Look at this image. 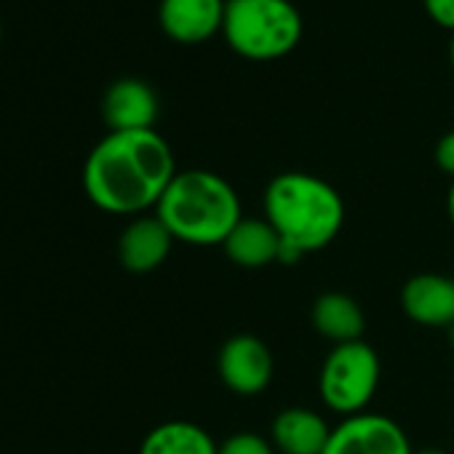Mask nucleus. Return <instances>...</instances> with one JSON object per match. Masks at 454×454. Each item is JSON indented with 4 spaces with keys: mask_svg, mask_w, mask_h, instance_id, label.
Masks as SVG:
<instances>
[{
    "mask_svg": "<svg viewBox=\"0 0 454 454\" xmlns=\"http://www.w3.org/2000/svg\"><path fill=\"white\" fill-rule=\"evenodd\" d=\"M214 435L190 419H168L155 425L139 443V454H216Z\"/></svg>",
    "mask_w": 454,
    "mask_h": 454,
    "instance_id": "nucleus-15",
    "label": "nucleus"
},
{
    "mask_svg": "<svg viewBox=\"0 0 454 454\" xmlns=\"http://www.w3.org/2000/svg\"><path fill=\"white\" fill-rule=\"evenodd\" d=\"M401 310L427 329L454 326V278L443 273H417L401 286Z\"/></svg>",
    "mask_w": 454,
    "mask_h": 454,
    "instance_id": "nucleus-8",
    "label": "nucleus"
},
{
    "mask_svg": "<svg viewBox=\"0 0 454 454\" xmlns=\"http://www.w3.org/2000/svg\"><path fill=\"white\" fill-rule=\"evenodd\" d=\"M446 216H449V222H451V227H454V179H451L449 192H446Z\"/></svg>",
    "mask_w": 454,
    "mask_h": 454,
    "instance_id": "nucleus-19",
    "label": "nucleus"
},
{
    "mask_svg": "<svg viewBox=\"0 0 454 454\" xmlns=\"http://www.w3.org/2000/svg\"><path fill=\"white\" fill-rule=\"evenodd\" d=\"M414 454H449V451H443L438 446H425V449H414Z\"/></svg>",
    "mask_w": 454,
    "mask_h": 454,
    "instance_id": "nucleus-20",
    "label": "nucleus"
},
{
    "mask_svg": "<svg viewBox=\"0 0 454 454\" xmlns=\"http://www.w3.org/2000/svg\"><path fill=\"white\" fill-rule=\"evenodd\" d=\"M449 340H451V348H454V326L449 329Z\"/></svg>",
    "mask_w": 454,
    "mask_h": 454,
    "instance_id": "nucleus-22",
    "label": "nucleus"
},
{
    "mask_svg": "<svg viewBox=\"0 0 454 454\" xmlns=\"http://www.w3.org/2000/svg\"><path fill=\"white\" fill-rule=\"evenodd\" d=\"M310 324L324 340H329L334 345H345V342L364 340L366 316L350 294L326 292V294L316 297L313 310H310Z\"/></svg>",
    "mask_w": 454,
    "mask_h": 454,
    "instance_id": "nucleus-14",
    "label": "nucleus"
},
{
    "mask_svg": "<svg viewBox=\"0 0 454 454\" xmlns=\"http://www.w3.org/2000/svg\"><path fill=\"white\" fill-rule=\"evenodd\" d=\"M102 118L110 131H147L158 121V97L139 78L115 81L102 99Z\"/></svg>",
    "mask_w": 454,
    "mask_h": 454,
    "instance_id": "nucleus-11",
    "label": "nucleus"
},
{
    "mask_svg": "<svg viewBox=\"0 0 454 454\" xmlns=\"http://www.w3.org/2000/svg\"><path fill=\"white\" fill-rule=\"evenodd\" d=\"M174 176V150L155 129L110 131L91 147L83 163V190L89 200L118 216L155 211Z\"/></svg>",
    "mask_w": 454,
    "mask_h": 454,
    "instance_id": "nucleus-1",
    "label": "nucleus"
},
{
    "mask_svg": "<svg viewBox=\"0 0 454 454\" xmlns=\"http://www.w3.org/2000/svg\"><path fill=\"white\" fill-rule=\"evenodd\" d=\"M324 454H414V446L395 419L364 411L332 427Z\"/></svg>",
    "mask_w": 454,
    "mask_h": 454,
    "instance_id": "nucleus-7",
    "label": "nucleus"
},
{
    "mask_svg": "<svg viewBox=\"0 0 454 454\" xmlns=\"http://www.w3.org/2000/svg\"><path fill=\"white\" fill-rule=\"evenodd\" d=\"M216 454H276V446L270 443V438H265L260 433L241 430V433L227 435L219 443Z\"/></svg>",
    "mask_w": 454,
    "mask_h": 454,
    "instance_id": "nucleus-16",
    "label": "nucleus"
},
{
    "mask_svg": "<svg viewBox=\"0 0 454 454\" xmlns=\"http://www.w3.org/2000/svg\"><path fill=\"white\" fill-rule=\"evenodd\" d=\"M187 247H222L233 227L244 219V206L236 187L208 168L176 171L163 198L153 211Z\"/></svg>",
    "mask_w": 454,
    "mask_h": 454,
    "instance_id": "nucleus-3",
    "label": "nucleus"
},
{
    "mask_svg": "<svg viewBox=\"0 0 454 454\" xmlns=\"http://www.w3.org/2000/svg\"><path fill=\"white\" fill-rule=\"evenodd\" d=\"M382 377V364L377 350L364 342L334 345L318 372V395L324 406L340 417H353L369 411Z\"/></svg>",
    "mask_w": 454,
    "mask_h": 454,
    "instance_id": "nucleus-5",
    "label": "nucleus"
},
{
    "mask_svg": "<svg viewBox=\"0 0 454 454\" xmlns=\"http://www.w3.org/2000/svg\"><path fill=\"white\" fill-rule=\"evenodd\" d=\"M265 219L281 239V265L326 249L345 227V200L334 184L308 171L276 174L262 195Z\"/></svg>",
    "mask_w": 454,
    "mask_h": 454,
    "instance_id": "nucleus-2",
    "label": "nucleus"
},
{
    "mask_svg": "<svg viewBox=\"0 0 454 454\" xmlns=\"http://www.w3.org/2000/svg\"><path fill=\"white\" fill-rule=\"evenodd\" d=\"M227 260L247 270H260L281 260V239L262 216H244L222 244Z\"/></svg>",
    "mask_w": 454,
    "mask_h": 454,
    "instance_id": "nucleus-13",
    "label": "nucleus"
},
{
    "mask_svg": "<svg viewBox=\"0 0 454 454\" xmlns=\"http://www.w3.org/2000/svg\"><path fill=\"white\" fill-rule=\"evenodd\" d=\"M174 236L155 214L134 216L121 233L118 260L129 273H153L158 270L174 247Z\"/></svg>",
    "mask_w": 454,
    "mask_h": 454,
    "instance_id": "nucleus-10",
    "label": "nucleus"
},
{
    "mask_svg": "<svg viewBox=\"0 0 454 454\" xmlns=\"http://www.w3.org/2000/svg\"><path fill=\"white\" fill-rule=\"evenodd\" d=\"M276 372L273 353L257 334L227 337L216 353V374L236 395H260L270 387Z\"/></svg>",
    "mask_w": 454,
    "mask_h": 454,
    "instance_id": "nucleus-6",
    "label": "nucleus"
},
{
    "mask_svg": "<svg viewBox=\"0 0 454 454\" xmlns=\"http://www.w3.org/2000/svg\"><path fill=\"white\" fill-rule=\"evenodd\" d=\"M422 6L438 27L454 33V0H422Z\"/></svg>",
    "mask_w": 454,
    "mask_h": 454,
    "instance_id": "nucleus-17",
    "label": "nucleus"
},
{
    "mask_svg": "<svg viewBox=\"0 0 454 454\" xmlns=\"http://www.w3.org/2000/svg\"><path fill=\"white\" fill-rule=\"evenodd\" d=\"M435 166L454 179V131H446L435 145Z\"/></svg>",
    "mask_w": 454,
    "mask_h": 454,
    "instance_id": "nucleus-18",
    "label": "nucleus"
},
{
    "mask_svg": "<svg viewBox=\"0 0 454 454\" xmlns=\"http://www.w3.org/2000/svg\"><path fill=\"white\" fill-rule=\"evenodd\" d=\"M224 9L227 0H160L158 22L174 43L195 46L222 33Z\"/></svg>",
    "mask_w": 454,
    "mask_h": 454,
    "instance_id": "nucleus-9",
    "label": "nucleus"
},
{
    "mask_svg": "<svg viewBox=\"0 0 454 454\" xmlns=\"http://www.w3.org/2000/svg\"><path fill=\"white\" fill-rule=\"evenodd\" d=\"M305 33L300 9L292 0H227L222 35L249 62L289 57Z\"/></svg>",
    "mask_w": 454,
    "mask_h": 454,
    "instance_id": "nucleus-4",
    "label": "nucleus"
},
{
    "mask_svg": "<svg viewBox=\"0 0 454 454\" xmlns=\"http://www.w3.org/2000/svg\"><path fill=\"white\" fill-rule=\"evenodd\" d=\"M449 62H451V70H454V33H451V41H449Z\"/></svg>",
    "mask_w": 454,
    "mask_h": 454,
    "instance_id": "nucleus-21",
    "label": "nucleus"
},
{
    "mask_svg": "<svg viewBox=\"0 0 454 454\" xmlns=\"http://www.w3.org/2000/svg\"><path fill=\"white\" fill-rule=\"evenodd\" d=\"M329 435L326 417L308 406H289L270 422V443L278 454H324Z\"/></svg>",
    "mask_w": 454,
    "mask_h": 454,
    "instance_id": "nucleus-12",
    "label": "nucleus"
}]
</instances>
